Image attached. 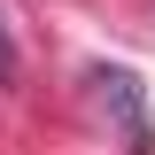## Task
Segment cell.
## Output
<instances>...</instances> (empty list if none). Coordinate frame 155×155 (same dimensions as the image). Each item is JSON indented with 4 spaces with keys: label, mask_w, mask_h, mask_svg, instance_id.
<instances>
[{
    "label": "cell",
    "mask_w": 155,
    "mask_h": 155,
    "mask_svg": "<svg viewBox=\"0 0 155 155\" xmlns=\"http://www.w3.org/2000/svg\"><path fill=\"white\" fill-rule=\"evenodd\" d=\"M101 101H116V116H124V140H132V155H147V116H140V93H132V70H93Z\"/></svg>",
    "instance_id": "1"
},
{
    "label": "cell",
    "mask_w": 155,
    "mask_h": 155,
    "mask_svg": "<svg viewBox=\"0 0 155 155\" xmlns=\"http://www.w3.org/2000/svg\"><path fill=\"white\" fill-rule=\"evenodd\" d=\"M16 78V39H8V23H0V85Z\"/></svg>",
    "instance_id": "2"
}]
</instances>
